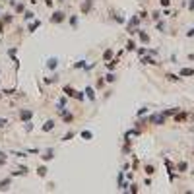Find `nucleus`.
<instances>
[{"mask_svg": "<svg viewBox=\"0 0 194 194\" xmlns=\"http://www.w3.org/2000/svg\"><path fill=\"white\" fill-rule=\"evenodd\" d=\"M64 93L68 97H74V99H80V101H84L85 99V95L82 93V91H76L74 87H70V85H64Z\"/></svg>", "mask_w": 194, "mask_h": 194, "instance_id": "f257e3e1", "label": "nucleus"}, {"mask_svg": "<svg viewBox=\"0 0 194 194\" xmlns=\"http://www.w3.org/2000/svg\"><path fill=\"white\" fill-rule=\"evenodd\" d=\"M64 19H66V14L60 12V10H56V12L51 16V19H49V21H51V23H62Z\"/></svg>", "mask_w": 194, "mask_h": 194, "instance_id": "f03ea898", "label": "nucleus"}, {"mask_svg": "<svg viewBox=\"0 0 194 194\" xmlns=\"http://www.w3.org/2000/svg\"><path fill=\"white\" fill-rule=\"evenodd\" d=\"M93 2H95V0H84V2H82V6H80V12L87 16V14L93 10Z\"/></svg>", "mask_w": 194, "mask_h": 194, "instance_id": "7ed1b4c3", "label": "nucleus"}, {"mask_svg": "<svg viewBox=\"0 0 194 194\" xmlns=\"http://www.w3.org/2000/svg\"><path fill=\"white\" fill-rule=\"evenodd\" d=\"M33 118V109H21L19 111V120L21 122H27Z\"/></svg>", "mask_w": 194, "mask_h": 194, "instance_id": "20e7f679", "label": "nucleus"}, {"mask_svg": "<svg viewBox=\"0 0 194 194\" xmlns=\"http://www.w3.org/2000/svg\"><path fill=\"white\" fill-rule=\"evenodd\" d=\"M149 122H151V124H157V126H161V124H165V115H163V113L151 115V116H149Z\"/></svg>", "mask_w": 194, "mask_h": 194, "instance_id": "39448f33", "label": "nucleus"}, {"mask_svg": "<svg viewBox=\"0 0 194 194\" xmlns=\"http://www.w3.org/2000/svg\"><path fill=\"white\" fill-rule=\"evenodd\" d=\"M60 116H62V120H64L66 124H70L72 120H74V115H72V113H70V111H68V109H66V111H64V113H62V115H60Z\"/></svg>", "mask_w": 194, "mask_h": 194, "instance_id": "423d86ee", "label": "nucleus"}, {"mask_svg": "<svg viewBox=\"0 0 194 194\" xmlns=\"http://www.w3.org/2000/svg\"><path fill=\"white\" fill-rule=\"evenodd\" d=\"M52 157H54V151H52V149H45L43 155H41V159H43V161H51Z\"/></svg>", "mask_w": 194, "mask_h": 194, "instance_id": "0eeeda50", "label": "nucleus"}, {"mask_svg": "<svg viewBox=\"0 0 194 194\" xmlns=\"http://www.w3.org/2000/svg\"><path fill=\"white\" fill-rule=\"evenodd\" d=\"M138 35H140V41H142L144 45H148V43H149V35L144 31V29H138Z\"/></svg>", "mask_w": 194, "mask_h": 194, "instance_id": "6e6552de", "label": "nucleus"}, {"mask_svg": "<svg viewBox=\"0 0 194 194\" xmlns=\"http://www.w3.org/2000/svg\"><path fill=\"white\" fill-rule=\"evenodd\" d=\"M142 64H149V66H157L159 62L155 60V58H151V56H142Z\"/></svg>", "mask_w": 194, "mask_h": 194, "instance_id": "1a4fd4ad", "label": "nucleus"}, {"mask_svg": "<svg viewBox=\"0 0 194 194\" xmlns=\"http://www.w3.org/2000/svg\"><path fill=\"white\" fill-rule=\"evenodd\" d=\"M43 130H45V132H51V130H54V120H52V118H49V120L43 124Z\"/></svg>", "mask_w": 194, "mask_h": 194, "instance_id": "9d476101", "label": "nucleus"}, {"mask_svg": "<svg viewBox=\"0 0 194 194\" xmlns=\"http://www.w3.org/2000/svg\"><path fill=\"white\" fill-rule=\"evenodd\" d=\"M56 66H58V58H49V60H47V68H49V70H54Z\"/></svg>", "mask_w": 194, "mask_h": 194, "instance_id": "9b49d317", "label": "nucleus"}, {"mask_svg": "<svg viewBox=\"0 0 194 194\" xmlns=\"http://www.w3.org/2000/svg\"><path fill=\"white\" fill-rule=\"evenodd\" d=\"M116 62H118V60H113V58H111V60H107V62H105V68H107L109 72H113L116 68Z\"/></svg>", "mask_w": 194, "mask_h": 194, "instance_id": "f8f14e48", "label": "nucleus"}, {"mask_svg": "<svg viewBox=\"0 0 194 194\" xmlns=\"http://www.w3.org/2000/svg\"><path fill=\"white\" fill-rule=\"evenodd\" d=\"M179 76H181V78H186V76H194V70H192V68H182V70L179 72Z\"/></svg>", "mask_w": 194, "mask_h": 194, "instance_id": "ddd939ff", "label": "nucleus"}, {"mask_svg": "<svg viewBox=\"0 0 194 194\" xmlns=\"http://www.w3.org/2000/svg\"><path fill=\"white\" fill-rule=\"evenodd\" d=\"M39 27H41V21H39V19H35V21H33L31 25L27 27V31H29V33H33V31H37Z\"/></svg>", "mask_w": 194, "mask_h": 194, "instance_id": "4468645a", "label": "nucleus"}, {"mask_svg": "<svg viewBox=\"0 0 194 194\" xmlns=\"http://www.w3.org/2000/svg\"><path fill=\"white\" fill-rule=\"evenodd\" d=\"M84 93H87V97H89L91 101H95V89H93V87H89V85H87Z\"/></svg>", "mask_w": 194, "mask_h": 194, "instance_id": "2eb2a0df", "label": "nucleus"}, {"mask_svg": "<svg viewBox=\"0 0 194 194\" xmlns=\"http://www.w3.org/2000/svg\"><path fill=\"white\" fill-rule=\"evenodd\" d=\"M186 169H188V163L186 161H181L179 165H177V171H179V173H186Z\"/></svg>", "mask_w": 194, "mask_h": 194, "instance_id": "dca6fc26", "label": "nucleus"}, {"mask_svg": "<svg viewBox=\"0 0 194 194\" xmlns=\"http://www.w3.org/2000/svg\"><path fill=\"white\" fill-rule=\"evenodd\" d=\"M113 54H115V52H113V49H105V52H103V60H105V62H107V60H111V58H113Z\"/></svg>", "mask_w": 194, "mask_h": 194, "instance_id": "f3484780", "label": "nucleus"}, {"mask_svg": "<svg viewBox=\"0 0 194 194\" xmlns=\"http://www.w3.org/2000/svg\"><path fill=\"white\" fill-rule=\"evenodd\" d=\"M186 118V113H175V122H182Z\"/></svg>", "mask_w": 194, "mask_h": 194, "instance_id": "a211bd4d", "label": "nucleus"}, {"mask_svg": "<svg viewBox=\"0 0 194 194\" xmlns=\"http://www.w3.org/2000/svg\"><path fill=\"white\" fill-rule=\"evenodd\" d=\"M70 25H72V29L78 27V14H72L70 16Z\"/></svg>", "mask_w": 194, "mask_h": 194, "instance_id": "6ab92c4d", "label": "nucleus"}, {"mask_svg": "<svg viewBox=\"0 0 194 194\" xmlns=\"http://www.w3.org/2000/svg\"><path fill=\"white\" fill-rule=\"evenodd\" d=\"M66 105H68V95H62L60 99H58V105H56V107H66Z\"/></svg>", "mask_w": 194, "mask_h": 194, "instance_id": "aec40b11", "label": "nucleus"}, {"mask_svg": "<svg viewBox=\"0 0 194 194\" xmlns=\"http://www.w3.org/2000/svg\"><path fill=\"white\" fill-rule=\"evenodd\" d=\"M80 136H82L84 140H91V138H93V132H89V130H84V132H80Z\"/></svg>", "mask_w": 194, "mask_h": 194, "instance_id": "412c9836", "label": "nucleus"}, {"mask_svg": "<svg viewBox=\"0 0 194 194\" xmlns=\"http://www.w3.org/2000/svg\"><path fill=\"white\" fill-rule=\"evenodd\" d=\"M10 179H6V181H0V190H8V186H10Z\"/></svg>", "mask_w": 194, "mask_h": 194, "instance_id": "4be33fe9", "label": "nucleus"}, {"mask_svg": "<svg viewBox=\"0 0 194 194\" xmlns=\"http://www.w3.org/2000/svg\"><path fill=\"white\" fill-rule=\"evenodd\" d=\"M14 8H16V12H18V14H23V12H25V6H23L21 2H19V4H14Z\"/></svg>", "mask_w": 194, "mask_h": 194, "instance_id": "5701e85b", "label": "nucleus"}, {"mask_svg": "<svg viewBox=\"0 0 194 194\" xmlns=\"http://www.w3.org/2000/svg\"><path fill=\"white\" fill-rule=\"evenodd\" d=\"M105 82H109V84H113V82H116V76L113 74V72H111V74H107V76H105Z\"/></svg>", "mask_w": 194, "mask_h": 194, "instance_id": "b1692460", "label": "nucleus"}, {"mask_svg": "<svg viewBox=\"0 0 194 194\" xmlns=\"http://www.w3.org/2000/svg\"><path fill=\"white\" fill-rule=\"evenodd\" d=\"M165 78H167L169 82H181V76H175V74H167Z\"/></svg>", "mask_w": 194, "mask_h": 194, "instance_id": "393cba45", "label": "nucleus"}, {"mask_svg": "<svg viewBox=\"0 0 194 194\" xmlns=\"http://www.w3.org/2000/svg\"><path fill=\"white\" fill-rule=\"evenodd\" d=\"M33 18H35V14H33V12H29V10L23 12V19H25V21H29V19H33Z\"/></svg>", "mask_w": 194, "mask_h": 194, "instance_id": "a878e982", "label": "nucleus"}, {"mask_svg": "<svg viewBox=\"0 0 194 194\" xmlns=\"http://www.w3.org/2000/svg\"><path fill=\"white\" fill-rule=\"evenodd\" d=\"M126 51H136V43L132 41V39H130L128 43H126Z\"/></svg>", "mask_w": 194, "mask_h": 194, "instance_id": "bb28decb", "label": "nucleus"}, {"mask_svg": "<svg viewBox=\"0 0 194 194\" xmlns=\"http://www.w3.org/2000/svg\"><path fill=\"white\" fill-rule=\"evenodd\" d=\"M113 19H115L116 23H124V21H126V19H124V18H120L118 14H113Z\"/></svg>", "mask_w": 194, "mask_h": 194, "instance_id": "cd10ccee", "label": "nucleus"}, {"mask_svg": "<svg viewBox=\"0 0 194 194\" xmlns=\"http://www.w3.org/2000/svg\"><path fill=\"white\" fill-rule=\"evenodd\" d=\"M136 52H138V56H144V54L148 52V49H146V47H140V49H136Z\"/></svg>", "mask_w": 194, "mask_h": 194, "instance_id": "c85d7f7f", "label": "nucleus"}, {"mask_svg": "<svg viewBox=\"0 0 194 194\" xmlns=\"http://www.w3.org/2000/svg\"><path fill=\"white\" fill-rule=\"evenodd\" d=\"M155 27H157V29H159V31H165V23H163V21H159V19H157V23H155Z\"/></svg>", "mask_w": 194, "mask_h": 194, "instance_id": "c756f323", "label": "nucleus"}, {"mask_svg": "<svg viewBox=\"0 0 194 194\" xmlns=\"http://www.w3.org/2000/svg\"><path fill=\"white\" fill-rule=\"evenodd\" d=\"M74 136H76V132H74V130H70V132H68V134H66L64 138H62V140H64V142H66V140H72Z\"/></svg>", "mask_w": 194, "mask_h": 194, "instance_id": "7c9ffc66", "label": "nucleus"}, {"mask_svg": "<svg viewBox=\"0 0 194 194\" xmlns=\"http://www.w3.org/2000/svg\"><path fill=\"white\" fill-rule=\"evenodd\" d=\"M146 173H148V175H153L155 173V167H153V165H146Z\"/></svg>", "mask_w": 194, "mask_h": 194, "instance_id": "2f4dec72", "label": "nucleus"}, {"mask_svg": "<svg viewBox=\"0 0 194 194\" xmlns=\"http://www.w3.org/2000/svg\"><path fill=\"white\" fill-rule=\"evenodd\" d=\"M56 80H58V76H51V78H45V82H47V84H54Z\"/></svg>", "mask_w": 194, "mask_h": 194, "instance_id": "473e14b6", "label": "nucleus"}, {"mask_svg": "<svg viewBox=\"0 0 194 194\" xmlns=\"http://www.w3.org/2000/svg\"><path fill=\"white\" fill-rule=\"evenodd\" d=\"M74 68H85V60H78L74 64Z\"/></svg>", "mask_w": 194, "mask_h": 194, "instance_id": "72a5a7b5", "label": "nucleus"}, {"mask_svg": "<svg viewBox=\"0 0 194 194\" xmlns=\"http://www.w3.org/2000/svg\"><path fill=\"white\" fill-rule=\"evenodd\" d=\"M37 175H39V177H45V175H47V169L45 167H39L37 169Z\"/></svg>", "mask_w": 194, "mask_h": 194, "instance_id": "f704fd0d", "label": "nucleus"}, {"mask_svg": "<svg viewBox=\"0 0 194 194\" xmlns=\"http://www.w3.org/2000/svg\"><path fill=\"white\" fill-rule=\"evenodd\" d=\"M12 19H14V16H12V14H6V16H4V23H10Z\"/></svg>", "mask_w": 194, "mask_h": 194, "instance_id": "c9c22d12", "label": "nucleus"}, {"mask_svg": "<svg viewBox=\"0 0 194 194\" xmlns=\"http://www.w3.org/2000/svg\"><path fill=\"white\" fill-rule=\"evenodd\" d=\"M159 4H161L163 8H169V4H171V0H159Z\"/></svg>", "mask_w": 194, "mask_h": 194, "instance_id": "e433bc0d", "label": "nucleus"}, {"mask_svg": "<svg viewBox=\"0 0 194 194\" xmlns=\"http://www.w3.org/2000/svg\"><path fill=\"white\" fill-rule=\"evenodd\" d=\"M148 113V107H142V109L138 111V116H142V115H146Z\"/></svg>", "mask_w": 194, "mask_h": 194, "instance_id": "4c0bfd02", "label": "nucleus"}, {"mask_svg": "<svg viewBox=\"0 0 194 194\" xmlns=\"http://www.w3.org/2000/svg\"><path fill=\"white\" fill-rule=\"evenodd\" d=\"M128 186H130V188H128L130 192H134V194H136V192H138V186H136V184H128Z\"/></svg>", "mask_w": 194, "mask_h": 194, "instance_id": "58836bf2", "label": "nucleus"}, {"mask_svg": "<svg viewBox=\"0 0 194 194\" xmlns=\"http://www.w3.org/2000/svg\"><path fill=\"white\" fill-rule=\"evenodd\" d=\"M103 85H105V80L103 78H99V80H97V87H103Z\"/></svg>", "mask_w": 194, "mask_h": 194, "instance_id": "ea45409f", "label": "nucleus"}, {"mask_svg": "<svg viewBox=\"0 0 194 194\" xmlns=\"http://www.w3.org/2000/svg\"><path fill=\"white\" fill-rule=\"evenodd\" d=\"M6 124H8V118H0V128H4Z\"/></svg>", "mask_w": 194, "mask_h": 194, "instance_id": "a19ab883", "label": "nucleus"}, {"mask_svg": "<svg viewBox=\"0 0 194 194\" xmlns=\"http://www.w3.org/2000/svg\"><path fill=\"white\" fill-rule=\"evenodd\" d=\"M151 18H153V19H155V21H157V19L161 18V14H159V12H153V14H151Z\"/></svg>", "mask_w": 194, "mask_h": 194, "instance_id": "79ce46f5", "label": "nucleus"}, {"mask_svg": "<svg viewBox=\"0 0 194 194\" xmlns=\"http://www.w3.org/2000/svg\"><path fill=\"white\" fill-rule=\"evenodd\" d=\"M186 37H194V27H192V29H188V31H186Z\"/></svg>", "mask_w": 194, "mask_h": 194, "instance_id": "37998d69", "label": "nucleus"}, {"mask_svg": "<svg viewBox=\"0 0 194 194\" xmlns=\"http://www.w3.org/2000/svg\"><path fill=\"white\" fill-rule=\"evenodd\" d=\"M188 10H194V0H190V2H188Z\"/></svg>", "mask_w": 194, "mask_h": 194, "instance_id": "c03bdc74", "label": "nucleus"}, {"mask_svg": "<svg viewBox=\"0 0 194 194\" xmlns=\"http://www.w3.org/2000/svg\"><path fill=\"white\" fill-rule=\"evenodd\" d=\"M0 99H2V93H0Z\"/></svg>", "mask_w": 194, "mask_h": 194, "instance_id": "a18cd8bd", "label": "nucleus"}]
</instances>
